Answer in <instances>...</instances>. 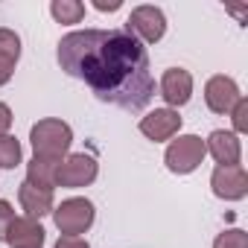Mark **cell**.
I'll return each mask as SVG.
<instances>
[{
	"label": "cell",
	"mask_w": 248,
	"mask_h": 248,
	"mask_svg": "<svg viewBox=\"0 0 248 248\" xmlns=\"http://www.w3.org/2000/svg\"><path fill=\"white\" fill-rule=\"evenodd\" d=\"M59 67L85 82L99 102L143 111L155 96L146 47L126 30H76L56 47Z\"/></svg>",
	"instance_id": "obj_1"
},
{
	"label": "cell",
	"mask_w": 248,
	"mask_h": 248,
	"mask_svg": "<svg viewBox=\"0 0 248 248\" xmlns=\"http://www.w3.org/2000/svg\"><path fill=\"white\" fill-rule=\"evenodd\" d=\"M70 143H73V129L59 117H44L30 129L32 158H38V161L62 164L70 155Z\"/></svg>",
	"instance_id": "obj_2"
},
{
	"label": "cell",
	"mask_w": 248,
	"mask_h": 248,
	"mask_svg": "<svg viewBox=\"0 0 248 248\" xmlns=\"http://www.w3.org/2000/svg\"><path fill=\"white\" fill-rule=\"evenodd\" d=\"M93 219H96V207H93L91 199H82V196L64 199L62 204L53 207V222L62 231V236H82V233H88Z\"/></svg>",
	"instance_id": "obj_3"
},
{
	"label": "cell",
	"mask_w": 248,
	"mask_h": 248,
	"mask_svg": "<svg viewBox=\"0 0 248 248\" xmlns=\"http://www.w3.org/2000/svg\"><path fill=\"white\" fill-rule=\"evenodd\" d=\"M204 158H207V149H204V140L199 135H178L175 140H170V146L164 152V164L175 175L196 172Z\"/></svg>",
	"instance_id": "obj_4"
},
{
	"label": "cell",
	"mask_w": 248,
	"mask_h": 248,
	"mask_svg": "<svg viewBox=\"0 0 248 248\" xmlns=\"http://www.w3.org/2000/svg\"><path fill=\"white\" fill-rule=\"evenodd\" d=\"M126 32L135 35L143 47L146 44H158L167 35V15L158 6H135L132 15L126 18Z\"/></svg>",
	"instance_id": "obj_5"
},
{
	"label": "cell",
	"mask_w": 248,
	"mask_h": 248,
	"mask_svg": "<svg viewBox=\"0 0 248 248\" xmlns=\"http://www.w3.org/2000/svg\"><path fill=\"white\" fill-rule=\"evenodd\" d=\"M96 175H99L96 158H93V155H85V152H73V155H67V158L56 167V187L79 190V187L93 184Z\"/></svg>",
	"instance_id": "obj_6"
},
{
	"label": "cell",
	"mask_w": 248,
	"mask_h": 248,
	"mask_svg": "<svg viewBox=\"0 0 248 248\" xmlns=\"http://www.w3.org/2000/svg\"><path fill=\"white\" fill-rule=\"evenodd\" d=\"M210 187H213V196L222 199V202H239L248 196V172L242 164L236 167H216L213 175H210Z\"/></svg>",
	"instance_id": "obj_7"
},
{
	"label": "cell",
	"mask_w": 248,
	"mask_h": 248,
	"mask_svg": "<svg viewBox=\"0 0 248 248\" xmlns=\"http://www.w3.org/2000/svg\"><path fill=\"white\" fill-rule=\"evenodd\" d=\"M178 132H181V117L172 108H155L140 120V135L146 140H152V143L172 140Z\"/></svg>",
	"instance_id": "obj_8"
},
{
	"label": "cell",
	"mask_w": 248,
	"mask_h": 248,
	"mask_svg": "<svg viewBox=\"0 0 248 248\" xmlns=\"http://www.w3.org/2000/svg\"><path fill=\"white\" fill-rule=\"evenodd\" d=\"M158 88H161V96H164L167 108L178 111V108L187 105L190 96H193V76H190V70H184V67H170V70H164Z\"/></svg>",
	"instance_id": "obj_9"
},
{
	"label": "cell",
	"mask_w": 248,
	"mask_h": 248,
	"mask_svg": "<svg viewBox=\"0 0 248 248\" xmlns=\"http://www.w3.org/2000/svg\"><path fill=\"white\" fill-rule=\"evenodd\" d=\"M242 96L239 85L231 76H210L204 85V102L213 114H231V108L236 105V99Z\"/></svg>",
	"instance_id": "obj_10"
},
{
	"label": "cell",
	"mask_w": 248,
	"mask_h": 248,
	"mask_svg": "<svg viewBox=\"0 0 248 248\" xmlns=\"http://www.w3.org/2000/svg\"><path fill=\"white\" fill-rule=\"evenodd\" d=\"M204 149L207 155L219 164V167H236L242 161V143L233 132H225V129H216L207 135L204 140Z\"/></svg>",
	"instance_id": "obj_11"
},
{
	"label": "cell",
	"mask_w": 248,
	"mask_h": 248,
	"mask_svg": "<svg viewBox=\"0 0 248 248\" xmlns=\"http://www.w3.org/2000/svg\"><path fill=\"white\" fill-rule=\"evenodd\" d=\"M47 239L44 228L38 219H30V216H15V222L9 225L6 231V245L9 248H41Z\"/></svg>",
	"instance_id": "obj_12"
},
{
	"label": "cell",
	"mask_w": 248,
	"mask_h": 248,
	"mask_svg": "<svg viewBox=\"0 0 248 248\" xmlns=\"http://www.w3.org/2000/svg\"><path fill=\"white\" fill-rule=\"evenodd\" d=\"M18 202H21V207H24V213H27L30 219H38V222H41V216L53 213V207H56V193L47 190V187H32L30 181H24V184L18 187Z\"/></svg>",
	"instance_id": "obj_13"
},
{
	"label": "cell",
	"mask_w": 248,
	"mask_h": 248,
	"mask_svg": "<svg viewBox=\"0 0 248 248\" xmlns=\"http://www.w3.org/2000/svg\"><path fill=\"white\" fill-rule=\"evenodd\" d=\"M56 167H59V164L32 158V161L27 164V181H30L32 187H47V190H53V187H56Z\"/></svg>",
	"instance_id": "obj_14"
},
{
	"label": "cell",
	"mask_w": 248,
	"mask_h": 248,
	"mask_svg": "<svg viewBox=\"0 0 248 248\" xmlns=\"http://www.w3.org/2000/svg\"><path fill=\"white\" fill-rule=\"evenodd\" d=\"M50 15L59 24H79L85 18V3H79V0H53Z\"/></svg>",
	"instance_id": "obj_15"
},
{
	"label": "cell",
	"mask_w": 248,
	"mask_h": 248,
	"mask_svg": "<svg viewBox=\"0 0 248 248\" xmlns=\"http://www.w3.org/2000/svg\"><path fill=\"white\" fill-rule=\"evenodd\" d=\"M21 158H24V152H21L18 138L0 135V170H15L21 164Z\"/></svg>",
	"instance_id": "obj_16"
},
{
	"label": "cell",
	"mask_w": 248,
	"mask_h": 248,
	"mask_svg": "<svg viewBox=\"0 0 248 248\" xmlns=\"http://www.w3.org/2000/svg\"><path fill=\"white\" fill-rule=\"evenodd\" d=\"M0 59L18 64V59H21V38H18L15 30L0 27Z\"/></svg>",
	"instance_id": "obj_17"
},
{
	"label": "cell",
	"mask_w": 248,
	"mask_h": 248,
	"mask_svg": "<svg viewBox=\"0 0 248 248\" xmlns=\"http://www.w3.org/2000/svg\"><path fill=\"white\" fill-rule=\"evenodd\" d=\"M213 248H248V233L242 228H228L213 239Z\"/></svg>",
	"instance_id": "obj_18"
},
{
	"label": "cell",
	"mask_w": 248,
	"mask_h": 248,
	"mask_svg": "<svg viewBox=\"0 0 248 248\" xmlns=\"http://www.w3.org/2000/svg\"><path fill=\"white\" fill-rule=\"evenodd\" d=\"M231 123H233V135L236 138L248 132V99L245 96H239L236 105L231 108Z\"/></svg>",
	"instance_id": "obj_19"
},
{
	"label": "cell",
	"mask_w": 248,
	"mask_h": 248,
	"mask_svg": "<svg viewBox=\"0 0 248 248\" xmlns=\"http://www.w3.org/2000/svg\"><path fill=\"white\" fill-rule=\"evenodd\" d=\"M12 222H15V207L6 199H0V242L6 239V231H9Z\"/></svg>",
	"instance_id": "obj_20"
},
{
	"label": "cell",
	"mask_w": 248,
	"mask_h": 248,
	"mask_svg": "<svg viewBox=\"0 0 248 248\" xmlns=\"http://www.w3.org/2000/svg\"><path fill=\"white\" fill-rule=\"evenodd\" d=\"M53 248H91V242L82 236H59Z\"/></svg>",
	"instance_id": "obj_21"
},
{
	"label": "cell",
	"mask_w": 248,
	"mask_h": 248,
	"mask_svg": "<svg viewBox=\"0 0 248 248\" xmlns=\"http://www.w3.org/2000/svg\"><path fill=\"white\" fill-rule=\"evenodd\" d=\"M9 129H12V108L0 102V135H9Z\"/></svg>",
	"instance_id": "obj_22"
},
{
	"label": "cell",
	"mask_w": 248,
	"mask_h": 248,
	"mask_svg": "<svg viewBox=\"0 0 248 248\" xmlns=\"http://www.w3.org/2000/svg\"><path fill=\"white\" fill-rule=\"evenodd\" d=\"M12 73H15V64L6 62V59H0V88H3V85L12 79Z\"/></svg>",
	"instance_id": "obj_23"
},
{
	"label": "cell",
	"mask_w": 248,
	"mask_h": 248,
	"mask_svg": "<svg viewBox=\"0 0 248 248\" xmlns=\"http://www.w3.org/2000/svg\"><path fill=\"white\" fill-rule=\"evenodd\" d=\"M123 6V0H108V3H105V0H93V9H99V12H117Z\"/></svg>",
	"instance_id": "obj_24"
},
{
	"label": "cell",
	"mask_w": 248,
	"mask_h": 248,
	"mask_svg": "<svg viewBox=\"0 0 248 248\" xmlns=\"http://www.w3.org/2000/svg\"><path fill=\"white\" fill-rule=\"evenodd\" d=\"M228 12H231V15H236V18L245 24V9H228Z\"/></svg>",
	"instance_id": "obj_25"
}]
</instances>
